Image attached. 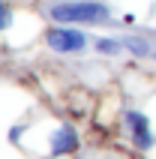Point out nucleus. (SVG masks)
Instances as JSON below:
<instances>
[{
    "label": "nucleus",
    "instance_id": "nucleus-3",
    "mask_svg": "<svg viewBox=\"0 0 156 159\" xmlns=\"http://www.w3.org/2000/svg\"><path fill=\"white\" fill-rule=\"evenodd\" d=\"M123 123H126V129H129V138H132V144L138 147V150H150L153 147V132H150V120L141 111H126L123 114Z\"/></svg>",
    "mask_w": 156,
    "mask_h": 159
},
{
    "label": "nucleus",
    "instance_id": "nucleus-2",
    "mask_svg": "<svg viewBox=\"0 0 156 159\" xmlns=\"http://www.w3.org/2000/svg\"><path fill=\"white\" fill-rule=\"evenodd\" d=\"M45 42H48V48H54L60 54H75L87 45V36L78 27H54V30H48Z\"/></svg>",
    "mask_w": 156,
    "mask_h": 159
},
{
    "label": "nucleus",
    "instance_id": "nucleus-4",
    "mask_svg": "<svg viewBox=\"0 0 156 159\" xmlns=\"http://www.w3.org/2000/svg\"><path fill=\"white\" fill-rule=\"evenodd\" d=\"M78 150V135L72 126H60L57 132L51 135V156H63V153Z\"/></svg>",
    "mask_w": 156,
    "mask_h": 159
},
{
    "label": "nucleus",
    "instance_id": "nucleus-5",
    "mask_svg": "<svg viewBox=\"0 0 156 159\" xmlns=\"http://www.w3.org/2000/svg\"><path fill=\"white\" fill-rule=\"evenodd\" d=\"M96 48H99L102 54H117V51L123 48V42H114V39H99V42H96Z\"/></svg>",
    "mask_w": 156,
    "mask_h": 159
},
{
    "label": "nucleus",
    "instance_id": "nucleus-1",
    "mask_svg": "<svg viewBox=\"0 0 156 159\" xmlns=\"http://www.w3.org/2000/svg\"><path fill=\"white\" fill-rule=\"evenodd\" d=\"M48 15L60 24H99L108 21V6L99 0H66V3H54Z\"/></svg>",
    "mask_w": 156,
    "mask_h": 159
},
{
    "label": "nucleus",
    "instance_id": "nucleus-7",
    "mask_svg": "<svg viewBox=\"0 0 156 159\" xmlns=\"http://www.w3.org/2000/svg\"><path fill=\"white\" fill-rule=\"evenodd\" d=\"M123 48H129V51H135V54H150V45L138 42V39H123Z\"/></svg>",
    "mask_w": 156,
    "mask_h": 159
},
{
    "label": "nucleus",
    "instance_id": "nucleus-6",
    "mask_svg": "<svg viewBox=\"0 0 156 159\" xmlns=\"http://www.w3.org/2000/svg\"><path fill=\"white\" fill-rule=\"evenodd\" d=\"M9 24H12V9L6 0H0V30H6Z\"/></svg>",
    "mask_w": 156,
    "mask_h": 159
}]
</instances>
